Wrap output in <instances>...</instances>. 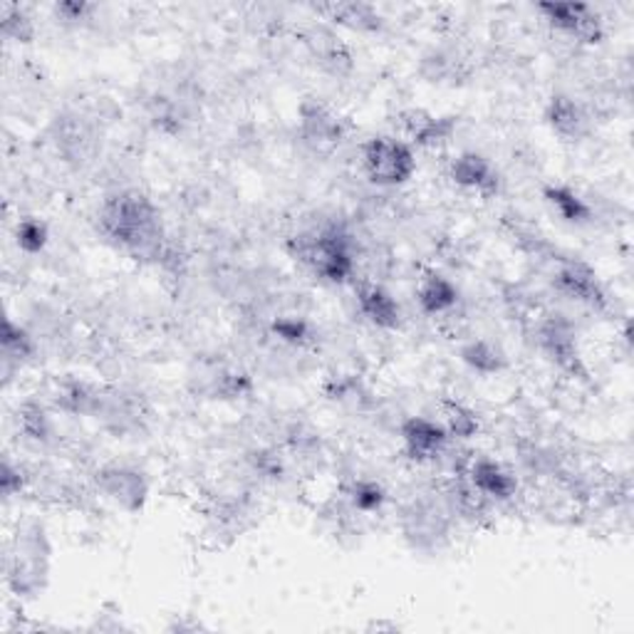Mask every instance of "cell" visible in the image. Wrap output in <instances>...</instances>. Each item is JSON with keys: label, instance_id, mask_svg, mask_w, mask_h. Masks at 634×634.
<instances>
[{"label": "cell", "instance_id": "obj_1", "mask_svg": "<svg viewBox=\"0 0 634 634\" xmlns=\"http://www.w3.org/2000/svg\"><path fill=\"white\" fill-rule=\"evenodd\" d=\"M99 231L132 255H156L164 238L162 211L142 192H117L99 208Z\"/></svg>", "mask_w": 634, "mask_h": 634}, {"label": "cell", "instance_id": "obj_2", "mask_svg": "<svg viewBox=\"0 0 634 634\" xmlns=\"http://www.w3.org/2000/svg\"><path fill=\"white\" fill-rule=\"evenodd\" d=\"M291 253L297 263H303L325 283H345L354 273V248L350 236L335 226L297 233L291 241Z\"/></svg>", "mask_w": 634, "mask_h": 634}, {"label": "cell", "instance_id": "obj_3", "mask_svg": "<svg viewBox=\"0 0 634 634\" xmlns=\"http://www.w3.org/2000/svg\"><path fill=\"white\" fill-rule=\"evenodd\" d=\"M50 548L43 528L37 523L18 528L13 548L8 553V582L18 594L43 590L47 578Z\"/></svg>", "mask_w": 634, "mask_h": 634}, {"label": "cell", "instance_id": "obj_4", "mask_svg": "<svg viewBox=\"0 0 634 634\" xmlns=\"http://www.w3.org/2000/svg\"><path fill=\"white\" fill-rule=\"evenodd\" d=\"M364 174L376 186H402L416 172V156L404 139L372 136L362 146Z\"/></svg>", "mask_w": 634, "mask_h": 634}, {"label": "cell", "instance_id": "obj_5", "mask_svg": "<svg viewBox=\"0 0 634 634\" xmlns=\"http://www.w3.org/2000/svg\"><path fill=\"white\" fill-rule=\"evenodd\" d=\"M538 13L558 33L568 35L584 45H598L604 37L600 15L588 3H540Z\"/></svg>", "mask_w": 634, "mask_h": 634}, {"label": "cell", "instance_id": "obj_6", "mask_svg": "<svg viewBox=\"0 0 634 634\" xmlns=\"http://www.w3.org/2000/svg\"><path fill=\"white\" fill-rule=\"evenodd\" d=\"M300 134L310 146L315 149H330L337 146L347 134V122L342 114L332 109L323 99L307 97L300 105Z\"/></svg>", "mask_w": 634, "mask_h": 634}, {"label": "cell", "instance_id": "obj_7", "mask_svg": "<svg viewBox=\"0 0 634 634\" xmlns=\"http://www.w3.org/2000/svg\"><path fill=\"white\" fill-rule=\"evenodd\" d=\"M400 434L406 456L419 463L436 461L449 446L446 426L429 419V416H409V419H404Z\"/></svg>", "mask_w": 634, "mask_h": 634}, {"label": "cell", "instance_id": "obj_8", "mask_svg": "<svg viewBox=\"0 0 634 634\" xmlns=\"http://www.w3.org/2000/svg\"><path fill=\"white\" fill-rule=\"evenodd\" d=\"M97 485L109 501H114L119 509L134 513L144 505L149 495V483L144 473L129 466H107L97 473Z\"/></svg>", "mask_w": 634, "mask_h": 634}, {"label": "cell", "instance_id": "obj_9", "mask_svg": "<svg viewBox=\"0 0 634 634\" xmlns=\"http://www.w3.org/2000/svg\"><path fill=\"white\" fill-rule=\"evenodd\" d=\"M449 176L456 186L463 188V192H471L483 198L495 196L501 188L499 168L493 166L491 158H485L479 152H461L459 156H453Z\"/></svg>", "mask_w": 634, "mask_h": 634}, {"label": "cell", "instance_id": "obj_10", "mask_svg": "<svg viewBox=\"0 0 634 634\" xmlns=\"http://www.w3.org/2000/svg\"><path fill=\"white\" fill-rule=\"evenodd\" d=\"M555 287H558L562 295H568L570 300L588 305L592 310H602V307L608 305V295H604L598 273L582 261L560 263L558 273H555Z\"/></svg>", "mask_w": 634, "mask_h": 634}, {"label": "cell", "instance_id": "obj_11", "mask_svg": "<svg viewBox=\"0 0 634 634\" xmlns=\"http://www.w3.org/2000/svg\"><path fill=\"white\" fill-rule=\"evenodd\" d=\"M545 122L565 142H580L590 134L592 119L578 99L570 95H553L548 107H545Z\"/></svg>", "mask_w": 634, "mask_h": 634}, {"label": "cell", "instance_id": "obj_12", "mask_svg": "<svg viewBox=\"0 0 634 634\" xmlns=\"http://www.w3.org/2000/svg\"><path fill=\"white\" fill-rule=\"evenodd\" d=\"M357 307L374 327L396 330L402 325V307L386 287L376 283H362L357 287Z\"/></svg>", "mask_w": 634, "mask_h": 634}, {"label": "cell", "instance_id": "obj_13", "mask_svg": "<svg viewBox=\"0 0 634 634\" xmlns=\"http://www.w3.org/2000/svg\"><path fill=\"white\" fill-rule=\"evenodd\" d=\"M469 481L476 493L493 501H509L518 491L515 476L493 459H476L469 469Z\"/></svg>", "mask_w": 634, "mask_h": 634}, {"label": "cell", "instance_id": "obj_14", "mask_svg": "<svg viewBox=\"0 0 634 634\" xmlns=\"http://www.w3.org/2000/svg\"><path fill=\"white\" fill-rule=\"evenodd\" d=\"M453 117H441L426 109H409L402 114V129L416 146H436L453 132Z\"/></svg>", "mask_w": 634, "mask_h": 634}, {"label": "cell", "instance_id": "obj_15", "mask_svg": "<svg viewBox=\"0 0 634 634\" xmlns=\"http://www.w3.org/2000/svg\"><path fill=\"white\" fill-rule=\"evenodd\" d=\"M416 303L426 315H444L459 303V287L441 273H424L416 283Z\"/></svg>", "mask_w": 634, "mask_h": 634}, {"label": "cell", "instance_id": "obj_16", "mask_svg": "<svg viewBox=\"0 0 634 634\" xmlns=\"http://www.w3.org/2000/svg\"><path fill=\"white\" fill-rule=\"evenodd\" d=\"M545 201L553 208L555 214L560 216V221L572 223V226H584L592 223V206L584 201V198L575 192L568 184H553L545 188Z\"/></svg>", "mask_w": 634, "mask_h": 634}, {"label": "cell", "instance_id": "obj_17", "mask_svg": "<svg viewBox=\"0 0 634 634\" xmlns=\"http://www.w3.org/2000/svg\"><path fill=\"white\" fill-rule=\"evenodd\" d=\"M317 13H325L337 25H345L354 33H376L382 28V15L367 3H330L320 6Z\"/></svg>", "mask_w": 634, "mask_h": 634}, {"label": "cell", "instance_id": "obj_18", "mask_svg": "<svg viewBox=\"0 0 634 634\" xmlns=\"http://www.w3.org/2000/svg\"><path fill=\"white\" fill-rule=\"evenodd\" d=\"M572 337L575 335L570 330V325L565 320H558V317H553V320L540 327V342L545 347V352L562 367L578 362V347H575Z\"/></svg>", "mask_w": 634, "mask_h": 634}, {"label": "cell", "instance_id": "obj_19", "mask_svg": "<svg viewBox=\"0 0 634 634\" xmlns=\"http://www.w3.org/2000/svg\"><path fill=\"white\" fill-rule=\"evenodd\" d=\"M461 360L481 374H495L505 367L503 352L499 350V347L485 342V340H473V342L466 345L461 350Z\"/></svg>", "mask_w": 634, "mask_h": 634}, {"label": "cell", "instance_id": "obj_20", "mask_svg": "<svg viewBox=\"0 0 634 634\" xmlns=\"http://www.w3.org/2000/svg\"><path fill=\"white\" fill-rule=\"evenodd\" d=\"M35 354V342H33V337H30L23 327L15 325L13 320H6L3 325V360H6V367L10 362H25L30 360V357Z\"/></svg>", "mask_w": 634, "mask_h": 634}, {"label": "cell", "instance_id": "obj_21", "mask_svg": "<svg viewBox=\"0 0 634 634\" xmlns=\"http://www.w3.org/2000/svg\"><path fill=\"white\" fill-rule=\"evenodd\" d=\"M47 223L40 221L35 216H25L15 223V243L20 251L25 253H40L47 245Z\"/></svg>", "mask_w": 634, "mask_h": 634}, {"label": "cell", "instance_id": "obj_22", "mask_svg": "<svg viewBox=\"0 0 634 634\" xmlns=\"http://www.w3.org/2000/svg\"><path fill=\"white\" fill-rule=\"evenodd\" d=\"M386 499L384 489L376 481L370 479H360L350 485V491H347V501L352 503L354 511L360 513H374L382 509V503Z\"/></svg>", "mask_w": 634, "mask_h": 634}, {"label": "cell", "instance_id": "obj_23", "mask_svg": "<svg viewBox=\"0 0 634 634\" xmlns=\"http://www.w3.org/2000/svg\"><path fill=\"white\" fill-rule=\"evenodd\" d=\"M444 419H446V431L449 436H461V439H469V436L476 434L479 429V419H476V414L469 409V406H463L461 402H449L444 406Z\"/></svg>", "mask_w": 634, "mask_h": 634}, {"label": "cell", "instance_id": "obj_24", "mask_svg": "<svg viewBox=\"0 0 634 634\" xmlns=\"http://www.w3.org/2000/svg\"><path fill=\"white\" fill-rule=\"evenodd\" d=\"M3 33L18 43H30L35 35V25L23 6H3Z\"/></svg>", "mask_w": 634, "mask_h": 634}, {"label": "cell", "instance_id": "obj_25", "mask_svg": "<svg viewBox=\"0 0 634 634\" xmlns=\"http://www.w3.org/2000/svg\"><path fill=\"white\" fill-rule=\"evenodd\" d=\"M20 422H23V431L28 434V439H35V441H45L47 439L50 424L45 419V412L40 409V406H25L23 416H20Z\"/></svg>", "mask_w": 634, "mask_h": 634}, {"label": "cell", "instance_id": "obj_26", "mask_svg": "<svg viewBox=\"0 0 634 634\" xmlns=\"http://www.w3.org/2000/svg\"><path fill=\"white\" fill-rule=\"evenodd\" d=\"M275 335L281 337V340H287L293 345H303L307 337H310V327H307L303 320H295V317H283V320H277L273 325Z\"/></svg>", "mask_w": 634, "mask_h": 634}, {"label": "cell", "instance_id": "obj_27", "mask_svg": "<svg viewBox=\"0 0 634 634\" xmlns=\"http://www.w3.org/2000/svg\"><path fill=\"white\" fill-rule=\"evenodd\" d=\"M89 13H92V6H87V3H57L55 6V15L59 20H85Z\"/></svg>", "mask_w": 634, "mask_h": 634}]
</instances>
